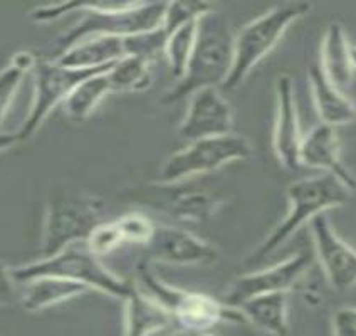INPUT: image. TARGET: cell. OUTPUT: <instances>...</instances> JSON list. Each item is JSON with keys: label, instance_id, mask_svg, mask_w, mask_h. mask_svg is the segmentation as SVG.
<instances>
[{"label": "cell", "instance_id": "cell-1", "mask_svg": "<svg viewBox=\"0 0 356 336\" xmlns=\"http://www.w3.org/2000/svg\"><path fill=\"white\" fill-rule=\"evenodd\" d=\"M234 35L227 19L213 10L205 12L197 20V40L185 74L161 98L163 104L187 99L198 89L224 86L232 67Z\"/></svg>", "mask_w": 356, "mask_h": 336}, {"label": "cell", "instance_id": "cell-2", "mask_svg": "<svg viewBox=\"0 0 356 336\" xmlns=\"http://www.w3.org/2000/svg\"><path fill=\"white\" fill-rule=\"evenodd\" d=\"M351 192L353 190L327 173L301 178L291 184L287 189L289 212L250 254L248 259L249 264H259L266 261L270 254L281 249L299 229L311 224L313 218L325 214L326 210L345 205L350 200Z\"/></svg>", "mask_w": 356, "mask_h": 336}, {"label": "cell", "instance_id": "cell-3", "mask_svg": "<svg viewBox=\"0 0 356 336\" xmlns=\"http://www.w3.org/2000/svg\"><path fill=\"white\" fill-rule=\"evenodd\" d=\"M168 2H128V3H79L81 20L64 32L56 44V58L71 46L91 38H129L155 31L163 24Z\"/></svg>", "mask_w": 356, "mask_h": 336}, {"label": "cell", "instance_id": "cell-4", "mask_svg": "<svg viewBox=\"0 0 356 336\" xmlns=\"http://www.w3.org/2000/svg\"><path fill=\"white\" fill-rule=\"evenodd\" d=\"M309 2H282L245 24L234 35L232 67L222 89L232 91L248 79L254 67L277 46L296 20L311 10Z\"/></svg>", "mask_w": 356, "mask_h": 336}, {"label": "cell", "instance_id": "cell-5", "mask_svg": "<svg viewBox=\"0 0 356 336\" xmlns=\"http://www.w3.org/2000/svg\"><path fill=\"white\" fill-rule=\"evenodd\" d=\"M17 285H27L39 278H60L79 282L88 289H98L123 301L135 282L121 279L101 264L99 257L88 249L86 242L74 244L51 257H40L19 267H12Z\"/></svg>", "mask_w": 356, "mask_h": 336}, {"label": "cell", "instance_id": "cell-6", "mask_svg": "<svg viewBox=\"0 0 356 336\" xmlns=\"http://www.w3.org/2000/svg\"><path fill=\"white\" fill-rule=\"evenodd\" d=\"M104 222V204L99 198L71 189H59L47 200L44 216L40 257H51L70 246L86 242Z\"/></svg>", "mask_w": 356, "mask_h": 336}, {"label": "cell", "instance_id": "cell-7", "mask_svg": "<svg viewBox=\"0 0 356 336\" xmlns=\"http://www.w3.org/2000/svg\"><path fill=\"white\" fill-rule=\"evenodd\" d=\"M138 281L145 287L149 298L155 299L160 306L168 311L173 323L181 330L210 331L220 323H244L241 311L230 307L224 301L209 296V294L193 293L170 286L149 269V262H140Z\"/></svg>", "mask_w": 356, "mask_h": 336}, {"label": "cell", "instance_id": "cell-8", "mask_svg": "<svg viewBox=\"0 0 356 336\" xmlns=\"http://www.w3.org/2000/svg\"><path fill=\"white\" fill-rule=\"evenodd\" d=\"M252 155V145L244 136L230 133L188 143L180 152L170 155L159 170L156 184H180L190 178L205 175L216 170L248 160Z\"/></svg>", "mask_w": 356, "mask_h": 336}, {"label": "cell", "instance_id": "cell-9", "mask_svg": "<svg viewBox=\"0 0 356 336\" xmlns=\"http://www.w3.org/2000/svg\"><path fill=\"white\" fill-rule=\"evenodd\" d=\"M113 66V64H111ZM99 67V70H74L59 64L56 59H38L32 74H34V101L29 115L22 127L19 128V141L29 140L32 135L40 128L44 120L51 115L54 108L63 106L71 93L79 86L83 81L99 72L108 71L109 67Z\"/></svg>", "mask_w": 356, "mask_h": 336}, {"label": "cell", "instance_id": "cell-10", "mask_svg": "<svg viewBox=\"0 0 356 336\" xmlns=\"http://www.w3.org/2000/svg\"><path fill=\"white\" fill-rule=\"evenodd\" d=\"M314 256L307 250H299L277 264L261 271L242 274L234 279L224 293L222 301L230 307H237L250 298L269 293H289L313 264Z\"/></svg>", "mask_w": 356, "mask_h": 336}, {"label": "cell", "instance_id": "cell-11", "mask_svg": "<svg viewBox=\"0 0 356 336\" xmlns=\"http://www.w3.org/2000/svg\"><path fill=\"white\" fill-rule=\"evenodd\" d=\"M232 128V106L220 89L204 88L188 98V108L178 127V136L192 143L197 140L230 135Z\"/></svg>", "mask_w": 356, "mask_h": 336}, {"label": "cell", "instance_id": "cell-12", "mask_svg": "<svg viewBox=\"0 0 356 336\" xmlns=\"http://www.w3.org/2000/svg\"><path fill=\"white\" fill-rule=\"evenodd\" d=\"M218 259V250L204 239L173 225H156L145 246V261L177 266H205Z\"/></svg>", "mask_w": 356, "mask_h": 336}, {"label": "cell", "instance_id": "cell-13", "mask_svg": "<svg viewBox=\"0 0 356 336\" xmlns=\"http://www.w3.org/2000/svg\"><path fill=\"white\" fill-rule=\"evenodd\" d=\"M145 204L168 214L180 222H205L210 221L222 200L216 193L200 187H190L185 182L180 184H153L147 190Z\"/></svg>", "mask_w": 356, "mask_h": 336}, {"label": "cell", "instance_id": "cell-14", "mask_svg": "<svg viewBox=\"0 0 356 336\" xmlns=\"http://www.w3.org/2000/svg\"><path fill=\"white\" fill-rule=\"evenodd\" d=\"M314 254L325 276L337 291H346L356 285V250L334 232L325 214L309 224Z\"/></svg>", "mask_w": 356, "mask_h": 336}, {"label": "cell", "instance_id": "cell-15", "mask_svg": "<svg viewBox=\"0 0 356 336\" xmlns=\"http://www.w3.org/2000/svg\"><path fill=\"white\" fill-rule=\"evenodd\" d=\"M302 133L299 128V115L294 83L289 74H279L276 79V123L273 133V148L277 160L287 170H298L299 150Z\"/></svg>", "mask_w": 356, "mask_h": 336}, {"label": "cell", "instance_id": "cell-16", "mask_svg": "<svg viewBox=\"0 0 356 336\" xmlns=\"http://www.w3.org/2000/svg\"><path fill=\"white\" fill-rule=\"evenodd\" d=\"M339 152H341V143H339L337 128L321 123L302 136L299 163L333 175L348 189L355 190L356 178L343 165Z\"/></svg>", "mask_w": 356, "mask_h": 336}, {"label": "cell", "instance_id": "cell-17", "mask_svg": "<svg viewBox=\"0 0 356 336\" xmlns=\"http://www.w3.org/2000/svg\"><path fill=\"white\" fill-rule=\"evenodd\" d=\"M307 79H309L314 109L321 123L337 128L356 120L355 103L326 78L318 61L311 63L307 67Z\"/></svg>", "mask_w": 356, "mask_h": 336}, {"label": "cell", "instance_id": "cell-18", "mask_svg": "<svg viewBox=\"0 0 356 336\" xmlns=\"http://www.w3.org/2000/svg\"><path fill=\"white\" fill-rule=\"evenodd\" d=\"M124 303V331L123 336H152L173 326V318L168 311L147 293L133 285Z\"/></svg>", "mask_w": 356, "mask_h": 336}, {"label": "cell", "instance_id": "cell-19", "mask_svg": "<svg viewBox=\"0 0 356 336\" xmlns=\"http://www.w3.org/2000/svg\"><path fill=\"white\" fill-rule=\"evenodd\" d=\"M127 56L124 49V38H91L71 46L56 61L66 67L74 70H99L115 64L116 61Z\"/></svg>", "mask_w": 356, "mask_h": 336}, {"label": "cell", "instance_id": "cell-20", "mask_svg": "<svg viewBox=\"0 0 356 336\" xmlns=\"http://www.w3.org/2000/svg\"><path fill=\"white\" fill-rule=\"evenodd\" d=\"M318 63L334 86L341 91L350 86L355 66L351 61V44L341 24L333 22L327 26L321 42V59Z\"/></svg>", "mask_w": 356, "mask_h": 336}, {"label": "cell", "instance_id": "cell-21", "mask_svg": "<svg viewBox=\"0 0 356 336\" xmlns=\"http://www.w3.org/2000/svg\"><path fill=\"white\" fill-rule=\"evenodd\" d=\"M245 321L273 336L289 335V293L250 298L237 307Z\"/></svg>", "mask_w": 356, "mask_h": 336}, {"label": "cell", "instance_id": "cell-22", "mask_svg": "<svg viewBox=\"0 0 356 336\" xmlns=\"http://www.w3.org/2000/svg\"><path fill=\"white\" fill-rule=\"evenodd\" d=\"M24 286L26 289L20 296V303L27 311H42L46 307L78 298L88 291L84 285L60 278H39Z\"/></svg>", "mask_w": 356, "mask_h": 336}, {"label": "cell", "instance_id": "cell-23", "mask_svg": "<svg viewBox=\"0 0 356 336\" xmlns=\"http://www.w3.org/2000/svg\"><path fill=\"white\" fill-rule=\"evenodd\" d=\"M109 70H111V67H109ZM108 71L99 72V74H95L86 81H83V83L71 93L70 98H67L66 103L63 104L64 113H66L70 118L78 121L88 118L101 101L106 98V95L111 93Z\"/></svg>", "mask_w": 356, "mask_h": 336}, {"label": "cell", "instance_id": "cell-24", "mask_svg": "<svg viewBox=\"0 0 356 336\" xmlns=\"http://www.w3.org/2000/svg\"><path fill=\"white\" fill-rule=\"evenodd\" d=\"M148 61L124 56L108 71L111 93H141L152 86V67Z\"/></svg>", "mask_w": 356, "mask_h": 336}, {"label": "cell", "instance_id": "cell-25", "mask_svg": "<svg viewBox=\"0 0 356 336\" xmlns=\"http://www.w3.org/2000/svg\"><path fill=\"white\" fill-rule=\"evenodd\" d=\"M197 20L193 19L190 22L184 24L178 29L170 32L165 44V58L168 61L170 72L177 81L185 74V70L188 66V61L192 58L193 47L197 40Z\"/></svg>", "mask_w": 356, "mask_h": 336}, {"label": "cell", "instance_id": "cell-26", "mask_svg": "<svg viewBox=\"0 0 356 336\" xmlns=\"http://www.w3.org/2000/svg\"><path fill=\"white\" fill-rule=\"evenodd\" d=\"M167 32L163 27H159L155 31L143 32V34L129 35L124 38V49H127V56H136L148 63L153 59L159 58L160 54L165 52V44H167Z\"/></svg>", "mask_w": 356, "mask_h": 336}, {"label": "cell", "instance_id": "cell-27", "mask_svg": "<svg viewBox=\"0 0 356 336\" xmlns=\"http://www.w3.org/2000/svg\"><path fill=\"white\" fill-rule=\"evenodd\" d=\"M115 222L118 225L121 237H123L124 242L143 246V248L148 244V241L152 239L156 227V224H153L152 218L138 212L124 214V216L116 218Z\"/></svg>", "mask_w": 356, "mask_h": 336}, {"label": "cell", "instance_id": "cell-28", "mask_svg": "<svg viewBox=\"0 0 356 336\" xmlns=\"http://www.w3.org/2000/svg\"><path fill=\"white\" fill-rule=\"evenodd\" d=\"M121 244H124L121 232L116 225V222H103L92 230L91 236L88 237L86 246L95 256H106V254L113 253L115 249H118Z\"/></svg>", "mask_w": 356, "mask_h": 336}, {"label": "cell", "instance_id": "cell-29", "mask_svg": "<svg viewBox=\"0 0 356 336\" xmlns=\"http://www.w3.org/2000/svg\"><path fill=\"white\" fill-rule=\"evenodd\" d=\"M26 72L29 71L20 67L19 64L12 63V61L6 70L0 71V127H2L3 116H6Z\"/></svg>", "mask_w": 356, "mask_h": 336}, {"label": "cell", "instance_id": "cell-30", "mask_svg": "<svg viewBox=\"0 0 356 336\" xmlns=\"http://www.w3.org/2000/svg\"><path fill=\"white\" fill-rule=\"evenodd\" d=\"M17 299V281L12 276V267L0 259V306L14 305Z\"/></svg>", "mask_w": 356, "mask_h": 336}, {"label": "cell", "instance_id": "cell-31", "mask_svg": "<svg viewBox=\"0 0 356 336\" xmlns=\"http://www.w3.org/2000/svg\"><path fill=\"white\" fill-rule=\"evenodd\" d=\"M333 336H356V307H339L333 314Z\"/></svg>", "mask_w": 356, "mask_h": 336}, {"label": "cell", "instance_id": "cell-32", "mask_svg": "<svg viewBox=\"0 0 356 336\" xmlns=\"http://www.w3.org/2000/svg\"><path fill=\"white\" fill-rule=\"evenodd\" d=\"M19 143L17 133H2L0 131V152H6Z\"/></svg>", "mask_w": 356, "mask_h": 336}, {"label": "cell", "instance_id": "cell-33", "mask_svg": "<svg viewBox=\"0 0 356 336\" xmlns=\"http://www.w3.org/2000/svg\"><path fill=\"white\" fill-rule=\"evenodd\" d=\"M172 336H213L210 335L209 331H197V330H181V328H178V330L173 333Z\"/></svg>", "mask_w": 356, "mask_h": 336}, {"label": "cell", "instance_id": "cell-34", "mask_svg": "<svg viewBox=\"0 0 356 336\" xmlns=\"http://www.w3.org/2000/svg\"><path fill=\"white\" fill-rule=\"evenodd\" d=\"M351 61H353V66H355V71H356V46H355V44H351Z\"/></svg>", "mask_w": 356, "mask_h": 336}]
</instances>
